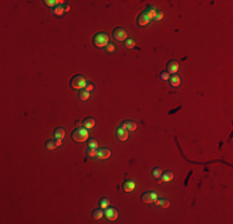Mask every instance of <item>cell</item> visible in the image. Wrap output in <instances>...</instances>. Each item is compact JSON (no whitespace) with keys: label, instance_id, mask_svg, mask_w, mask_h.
I'll return each mask as SVG.
<instances>
[{"label":"cell","instance_id":"cb8c5ba5","mask_svg":"<svg viewBox=\"0 0 233 224\" xmlns=\"http://www.w3.org/2000/svg\"><path fill=\"white\" fill-rule=\"evenodd\" d=\"M45 146H46V148H47V150H50V151L55 150L56 147H57V146H56V141H52V139H48Z\"/></svg>","mask_w":233,"mask_h":224},{"label":"cell","instance_id":"484cf974","mask_svg":"<svg viewBox=\"0 0 233 224\" xmlns=\"http://www.w3.org/2000/svg\"><path fill=\"white\" fill-rule=\"evenodd\" d=\"M88 147H90V148H97V147H98V142H97V139L88 138Z\"/></svg>","mask_w":233,"mask_h":224},{"label":"cell","instance_id":"f546056e","mask_svg":"<svg viewBox=\"0 0 233 224\" xmlns=\"http://www.w3.org/2000/svg\"><path fill=\"white\" fill-rule=\"evenodd\" d=\"M160 77H161V80L166 81V80L170 79V74L167 72V71H163V72H161V75H160Z\"/></svg>","mask_w":233,"mask_h":224},{"label":"cell","instance_id":"f1b7e54d","mask_svg":"<svg viewBox=\"0 0 233 224\" xmlns=\"http://www.w3.org/2000/svg\"><path fill=\"white\" fill-rule=\"evenodd\" d=\"M163 18H164V12L161 11V10H158V11H156V14H155V16H154V20L159 21V20H161Z\"/></svg>","mask_w":233,"mask_h":224},{"label":"cell","instance_id":"e0dca14e","mask_svg":"<svg viewBox=\"0 0 233 224\" xmlns=\"http://www.w3.org/2000/svg\"><path fill=\"white\" fill-rule=\"evenodd\" d=\"M54 136H55L56 139H62V138L64 137V130L62 128V127H58V128L55 130Z\"/></svg>","mask_w":233,"mask_h":224},{"label":"cell","instance_id":"ffe728a7","mask_svg":"<svg viewBox=\"0 0 233 224\" xmlns=\"http://www.w3.org/2000/svg\"><path fill=\"white\" fill-rule=\"evenodd\" d=\"M64 11H66V10H64V6L63 5H57V6H55V9L52 10V12H54L55 15H57V16H61Z\"/></svg>","mask_w":233,"mask_h":224},{"label":"cell","instance_id":"30bf717a","mask_svg":"<svg viewBox=\"0 0 233 224\" xmlns=\"http://www.w3.org/2000/svg\"><path fill=\"white\" fill-rule=\"evenodd\" d=\"M179 70V61L177 60H171L167 63V72L169 74H176Z\"/></svg>","mask_w":233,"mask_h":224},{"label":"cell","instance_id":"5bb4252c","mask_svg":"<svg viewBox=\"0 0 233 224\" xmlns=\"http://www.w3.org/2000/svg\"><path fill=\"white\" fill-rule=\"evenodd\" d=\"M169 81H170L171 87H179V86H180V84H181V79H180V76H179L177 74L171 75V76H170V79H169Z\"/></svg>","mask_w":233,"mask_h":224},{"label":"cell","instance_id":"7c38bea8","mask_svg":"<svg viewBox=\"0 0 233 224\" xmlns=\"http://www.w3.org/2000/svg\"><path fill=\"white\" fill-rule=\"evenodd\" d=\"M150 20H151V19L146 15V12L143 11L139 15V18H138V24L140 25V26H145V25H148L149 23H150Z\"/></svg>","mask_w":233,"mask_h":224},{"label":"cell","instance_id":"3957f363","mask_svg":"<svg viewBox=\"0 0 233 224\" xmlns=\"http://www.w3.org/2000/svg\"><path fill=\"white\" fill-rule=\"evenodd\" d=\"M109 42V37L106 33H97L94 36H93V45L96 47H103V46H107Z\"/></svg>","mask_w":233,"mask_h":224},{"label":"cell","instance_id":"277c9868","mask_svg":"<svg viewBox=\"0 0 233 224\" xmlns=\"http://www.w3.org/2000/svg\"><path fill=\"white\" fill-rule=\"evenodd\" d=\"M113 39L117 41H125L128 39V31L123 28H115L113 30Z\"/></svg>","mask_w":233,"mask_h":224},{"label":"cell","instance_id":"6da1fadb","mask_svg":"<svg viewBox=\"0 0 233 224\" xmlns=\"http://www.w3.org/2000/svg\"><path fill=\"white\" fill-rule=\"evenodd\" d=\"M71 137L75 142H85L89 138V132L86 127H77L71 134Z\"/></svg>","mask_w":233,"mask_h":224},{"label":"cell","instance_id":"4fadbf2b","mask_svg":"<svg viewBox=\"0 0 233 224\" xmlns=\"http://www.w3.org/2000/svg\"><path fill=\"white\" fill-rule=\"evenodd\" d=\"M172 178H174V173L171 171H166V172H164L163 174H161V177H160V183H166V182H170V181H172Z\"/></svg>","mask_w":233,"mask_h":224},{"label":"cell","instance_id":"44dd1931","mask_svg":"<svg viewBox=\"0 0 233 224\" xmlns=\"http://www.w3.org/2000/svg\"><path fill=\"white\" fill-rule=\"evenodd\" d=\"M93 218L94 219H101L103 215H104V212H103V209L102 208H98V209H94L93 210Z\"/></svg>","mask_w":233,"mask_h":224},{"label":"cell","instance_id":"1f68e13d","mask_svg":"<svg viewBox=\"0 0 233 224\" xmlns=\"http://www.w3.org/2000/svg\"><path fill=\"white\" fill-rule=\"evenodd\" d=\"M61 144H62V139H56V146L60 147Z\"/></svg>","mask_w":233,"mask_h":224},{"label":"cell","instance_id":"4dcf8cb0","mask_svg":"<svg viewBox=\"0 0 233 224\" xmlns=\"http://www.w3.org/2000/svg\"><path fill=\"white\" fill-rule=\"evenodd\" d=\"M93 87H94V86H93L92 84H87V86H86V90H87L88 92H90V91H92V90H93Z\"/></svg>","mask_w":233,"mask_h":224},{"label":"cell","instance_id":"d6986e66","mask_svg":"<svg viewBox=\"0 0 233 224\" xmlns=\"http://www.w3.org/2000/svg\"><path fill=\"white\" fill-rule=\"evenodd\" d=\"M89 92L87 91L86 88H83V90H81V91L78 92V97H80V100H82V101H87L88 99H89Z\"/></svg>","mask_w":233,"mask_h":224},{"label":"cell","instance_id":"4316f807","mask_svg":"<svg viewBox=\"0 0 233 224\" xmlns=\"http://www.w3.org/2000/svg\"><path fill=\"white\" fill-rule=\"evenodd\" d=\"M161 174H163V171H161L160 168L156 167V168L153 169V176H154V178H160Z\"/></svg>","mask_w":233,"mask_h":224},{"label":"cell","instance_id":"ba28073f","mask_svg":"<svg viewBox=\"0 0 233 224\" xmlns=\"http://www.w3.org/2000/svg\"><path fill=\"white\" fill-rule=\"evenodd\" d=\"M135 185H137V183H135L134 179H127V181L123 182L122 188H123V190H124V192H127V193H130V192L134 190Z\"/></svg>","mask_w":233,"mask_h":224},{"label":"cell","instance_id":"9c48e42d","mask_svg":"<svg viewBox=\"0 0 233 224\" xmlns=\"http://www.w3.org/2000/svg\"><path fill=\"white\" fill-rule=\"evenodd\" d=\"M115 134H117V138H118L119 141H127V139H128V136H129L128 131H127L125 128H123L122 126H120V127H118V128H117V131H115Z\"/></svg>","mask_w":233,"mask_h":224},{"label":"cell","instance_id":"5b68a950","mask_svg":"<svg viewBox=\"0 0 233 224\" xmlns=\"http://www.w3.org/2000/svg\"><path fill=\"white\" fill-rule=\"evenodd\" d=\"M140 199H141V202H144V203H154L155 201L158 199V196H156L155 192L149 190V192H145V193L141 194Z\"/></svg>","mask_w":233,"mask_h":224},{"label":"cell","instance_id":"52a82bcc","mask_svg":"<svg viewBox=\"0 0 233 224\" xmlns=\"http://www.w3.org/2000/svg\"><path fill=\"white\" fill-rule=\"evenodd\" d=\"M111 155H112V151L109 148H104V147H103V148H97L96 157L98 159H107L111 157Z\"/></svg>","mask_w":233,"mask_h":224},{"label":"cell","instance_id":"2e32d148","mask_svg":"<svg viewBox=\"0 0 233 224\" xmlns=\"http://www.w3.org/2000/svg\"><path fill=\"white\" fill-rule=\"evenodd\" d=\"M154 203H155V206L161 207V208H167V207L170 206V202L167 201V199H156Z\"/></svg>","mask_w":233,"mask_h":224},{"label":"cell","instance_id":"83f0119b","mask_svg":"<svg viewBox=\"0 0 233 224\" xmlns=\"http://www.w3.org/2000/svg\"><path fill=\"white\" fill-rule=\"evenodd\" d=\"M106 50H107V53L112 54V53H114V51H115V46H114L112 42H108V45L106 46Z\"/></svg>","mask_w":233,"mask_h":224},{"label":"cell","instance_id":"8992f818","mask_svg":"<svg viewBox=\"0 0 233 224\" xmlns=\"http://www.w3.org/2000/svg\"><path fill=\"white\" fill-rule=\"evenodd\" d=\"M104 215L108 220H115L118 218V209L114 207H108L104 210Z\"/></svg>","mask_w":233,"mask_h":224},{"label":"cell","instance_id":"7402d4cb","mask_svg":"<svg viewBox=\"0 0 233 224\" xmlns=\"http://www.w3.org/2000/svg\"><path fill=\"white\" fill-rule=\"evenodd\" d=\"M43 3L47 6H57V5H61L63 1H57V0H45Z\"/></svg>","mask_w":233,"mask_h":224},{"label":"cell","instance_id":"603a6c76","mask_svg":"<svg viewBox=\"0 0 233 224\" xmlns=\"http://www.w3.org/2000/svg\"><path fill=\"white\" fill-rule=\"evenodd\" d=\"M124 46L127 47V49H133V47H135V41L133 40V39H128L124 41Z\"/></svg>","mask_w":233,"mask_h":224},{"label":"cell","instance_id":"d4e9b609","mask_svg":"<svg viewBox=\"0 0 233 224\" xmlns=\"http://www.w3.org/2000/svg\"><path fill=\"white\" fill-rule=\"evenodd\" d=\"M86 153H87L88 157L93 158V157H96V155H97V148H90V147H88V148L86 150Z\"/></svg>","mask_w":233,"mask_h":224},{"label":"cell","instance_id":"9a60e30c","mask_svg":"<svg viewBox=\"0 0 233 224\" xmlns=\"http://www.w3.org/2000/svg\"><path fill=\"white\" fill-rule=\"evenodd\" d=\"M83 127H86L87 130H89V128H92V127H94V125H96V120L93 118V117H87V118H85L83 120Z\"/></svg>","mask_w":233,"mask_h":224},{"label":"cell","instance_id":"ac0fdd59","mask_svg":"<svg viewBox=\"0 0 233 224\" xmlns=\"http://www.w3.org/2000/svg\"><path fill=\"white\" fill-rule=\"evenodd\" d=\"M109 204H111V201H109V198H107V197L101 198V201H99V208L106 209V208L109 207Z\"/></svg>","mask_w":233,"mask_h":224},{"label":"cell","instance_id":"7a4b0ae2","mask_svg":"<svg viewBox=\"0 0 233 224\" xmlns=\"http://www.w3.org/2000/svg\"><path fill=\"white\" fill-rule=\"evenodd\" d=\"M69 82H71V87L73 90H83L87 86V80L82 75H75Z\"/></svg>","mask_w":233,"mask_h":224},{"label":"cell","instance_id":"8fae6325","mask_svg":"<svg viewBox=\"0 0 233 224\" xmlns=\"http://www.w3.org/2000/svg\"><path fill=\"white\" fill-rule=\"evenodd\" d=\"M122 127L125 128L127 131H135L137 130V122H134L132 120H127L122 123Z\"/></svg>","mask_w":233,"mask_h":224}]
</instances>
